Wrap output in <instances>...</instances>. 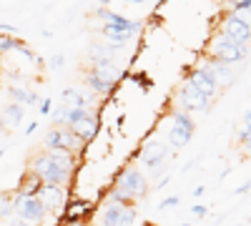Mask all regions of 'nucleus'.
I'll list each match as a JSON object with an SVG mask.
<instances>
[{
	"label": "nucleus",
	"instance_id": "nucleus-1",
	"mask_svg": "<svg viewBox=\"0 0 251 226\" xmlns=\"http://www.w3.org/2000/svg\"><path fill=\"white\" fill-rule=\"evenodd\" d=\"M71 171H73V158H71V151H48L43 156H38L33 161V171L43 183H68L71 178Z\"/></svg>",
	"mask_w": 251,
	"mask_h": 226
},
{
	"label": "nucleus",
	"instance_id": "nucleus-2",
	"mask_svg": "<svg viewBox=\"0 0 251 226\" xmlns=\"http://www.w3.org/2000/svg\"><path fill=\"white\" fill-rule=\"evenodd\" d=\"M98 15L106 20V25H103V35L113 43H126L128 38H133L138 30H141V23H133V20H126L121 18L118 13H111L106 8H100Z\"/></svg>",
	"mask_w": 251,
	"mask_h": 226
},
{
	"label": "nucleus",
	"instance_id": "nucleus-3",
	"mask_svg": "<svg viewBox=\"0 0 251 226\" xmlns=\"http://www.w3.org/2000/svg\"><path fill=\"white\" fill-rule=\"evenodd\" d=\"M211 53H214V58L219 60V63H239V60L246 55V46L241 48V43H234L231 38H226L224 33L211 43Z\"/></svg>",
	"mask_w": 251,
	"mask_h": 226
},
{
	"label": "nucleus",
	"instance_id": "nucleus-4",
	"mask_svg": "<svg viewBox=\"0 0 251 226\" xmlns=\"http://www.w3.org/2000/svg\"><path fill=\"white\" fill-rule=\"evenodd\" d=\"M13 203H15V214L20 219H25L30 224H38V221H43L46 219V209H43V203L38 201V196H20L15 194L13 196Z\"/></svg>",
	"mask_w": 251,
	"mask_h": 226
},
{
	"label": "nucleus",
	"instance_id": "nucleus-5",
	"mask_svg": "<svg viewBox=\"0 0 251 226\" xmlns=\"http://www.w3.org/2000/svg\"><path fill=\"white\" fill-rule=\"evenodd\" d=\"M38 201L43 203L46 211H63V201H66V191L60 189V183H40L35 191Z\"/></svg>",
	"mask_w": 251,
	"mask_h": 226
},
{
	"label": "nucleus",
	"instance_id": "nucleus-6",
	"mask_svg": "<svg viewBox=\"0 0 251 226\" xmlns=\"http://www.w3.org/2000/svg\"><path fill=\"white\" fill-rule=\"evenodd\" d=\"M191 136H194V121L188 118L186 113L176 111L174 113V128H171V136H169L171 146L174 149H183L186 143L191 141Z\"/></svg>",
	"mask_w": 251,
	"mask_h": 226
},
{
	"label": "nucleus",
	"instance_id": "nucleus-7",
	"mask_svg": "<svg viewBox=\"0 0 251 226\" xmlns=\"http://www.w3.org/2000/svg\"><path fill=\"white\" fill-rule=\"evenodd\" d=\"M80 143L83 141L73 133V128H53L46 136V149H50V151H55V149H60V151H75Z\"/></svg>",
	"mask_w": 251,
	"mask_h": 226
},
{
	"label": "nucleus",
	"instance_id": "nucleus-8",
	"mask_svg": "<svg viewBox=\"0 0 251 226\" xmlns=\"http://www.w3.org/2000/svg\"><path fill=\"white\" fill-rule=\"evenodd\" d=\"M221 33H224L226 38H231L234 43H241V46H246V48H249L251 23H249V20H241V18H236V15L231 13V15H228V18L224 20V25H221Z\"/></svg>",
	"mask_w": 251,
	"mask_h": 226
},
{
	"label": "nucleus",
	"instance_id": "nucleus-9",
	"mask_svg": "<svg viewBox=\"0 0 251 226\" xmlns=\"http://www.w3.org/2000/svg\"><path fill=\"white\" fill-rule=\"evenodd\" d=\"M118 191L126 194L128 199H138V196L146 194V178L136 169H126L118 178Z\"/></svg>",
	"mask_w": 251,
	"mask_h": 226
},
{
	"label": "nucleus",
	"instance_id": "nucleus-10",
	"mask_svg": "<svg viewBox=\"0 0 251 226\" xmlns=\"http://www.w3.org/2000/svg\"><path fill=\"white\" fill-rule=\"evenodd\" d=\"M181 106L186 111H208V103H211V98L203 96L201 91H196L191 83H188L186 88H181Z\"/></svg>",
	"mask_w": 251,
	"mask_h": 226
},
{
	"label": "nucleus",
	"instance_id": "nucleus-11",
	"mask_svg": "<svg viewBox=\"0 0 251 226\" xmlns=\"http://www.w3.org/2000/svg\"><path fill=\"white\" fill-rule=\"evenodd\" d=\"M188 83H191L196 91H201L203 96H208V98H214L216 96V80L208 75L203 68H196V71H191V75H188Z\"/></svg>",
	"mask_w": 251,
	"mask_h": 226
},
{
	"label": "nucleus",
	"instance_id": "nucleus-12",
	"mask_svg": "<svg viewBox=\"0 0 251 226\" xmlns=\"http://www.w3.org/2000/svg\"><path fill=\"white\" fill-rule=\"evenodd\" d=\"M163 158H166V149L161 143H149V146L141 151V163H146V166H151V169H158L163 163Z\"/></svg>",
	"mask_w": 251,
	"mask_h": 226
},
{
	"label": "nucleus",
	"instance_id": "nucleus-13",
	"mask_svg": "<svg viewBox=\"0 0 251 226\" xmlns=\"http://www.w3.org/2000/svg\"><path fill=\"white\" fill-rule=\"evenodd\" d=\"M96 128H98V121H96V116H86L83 121H78L75 126H73V133L80 138V141H91L93 136H96Z\"/></svg>",
	"mask_w": 251,
	"mask_h": 226
},
{
	"label": "nucleus",
	"instance_id": "nucleus-14",
	"mask_svg": "<svg viewBox=\"0 0 251 226\" xmlns=\"http://www.w3.org/2000/svg\"><path fill=\"white\" fill-rule=\"evenodd\" d=\"M23 106L20 103H13V106H8V108H3L0 111V121H3V126L5 128H15L20 121H23Z\"/></svg>",
	"mask_w": 251,
	"mask_h": 226
},
{
	"label": "nucleus",
	"instance_id": "nucleus-15",
	"mask_svg": "<svg viewBox=\"0 0 251 226\" xmlns=\"http://www.w3.org/2000/svg\"><path fill=\"white\" fill-rule=\"evenodd\" d=\"M88 86H91L96 93H100V96H108V93L113 91V78L103 75V73H91V78H88Z\"/></svg>",
	"mask_w": 251,
	"mask_h": 226
},
{
	"label": "nucleus",
	"instance_id": "nucleus-16",
	"mask_svg": "<svg viewBox=\"0 0 251 226\" xmlns=\"http://www.w3.org/2000/svg\"><path fill=\"white\" fill-rule=\"evenodd\" d=\"M121 209H123V203H108L106 209H103V214H100V226H118V221H121Z\"/></svg>",
	"mask_w": 251,
	"mask_h": 226
},
{
	"label": "nucleus",
	"instance_id": "nucleus-17",
	"mask_svg": "<svg viewBox=\"0 0 251 226\" xmlns=\"http://www.w3.org/2000/svg\"><path fill=\"white\" fill-rule=\"evenodd\" d=\"M60 100H63V106H80V108H86V98H83V93L75 91V88H66L60 93Z\"/></svg>",
	"mask_w": 251,
	"mask_h": 226
},
{
	"label": "nucleus",
	"instance_id": "nucleus-18",
	"mask_svg": "<svg viewBox=\"0 0 251 226\" xmlns=\"http://www.w3.org/2000/svg\"><path fill=\"white\" fill-rule=\"evenodd\" d=\"M88 211H91V201H73L71 206H68V211H66V219L68 221H75L80 216H86Z\"/></svg>",
	"mask_w": 251,
	"mask_h": 226
},
{
	"label": "nucleus",
	"instance_id": "nucleus-19",
	"mask_svg": "<svg viewBox=\"0 0 251 226\" xmlns=\"http://www.w3.org/2000/svg\"><path fill=\"white\" fill-rule=\"evenodd\" d=\"M40 183H43V181H40L35 174H30L23 183H20V196H35V191H38V186H40Z\"/></svg>",
	"mask_w": 251,
	"mask_h": 226
},
{
	"label": "nucleus",
	"instance_id": "nucleus-20",
	"mask_svg": "<svg viewBox=\"0 0 251 226\" xmlns=\"http://www.w3.org/2000/svg\"><path fill=\"white\" fill-rule=\"evenodd\" d=\"M10 96L18 100L20 106H28V103H35V96L33 93H25L23 88H18V86H10Z\"/></svg>",
	"mask_w": 251,
	"mask_h": 226
},
{
	"label": "nucleus",
	"instance_id": "nucleus-21",
	"mask_svg": "<svg viewBox=\"0 0 251 226\" xmlns=\"http://www.w3.org/2000/svg\"><path fill=\"white\" fill-rule=\"evenodd\" d=\"M13 211H15V203H13V199H8V196H0V219H10V216H13Z\"/></svg>",
	"mask_w": 251,
	"mask_h": 226
},
{
	"label": "nucleus",
	"instance_id": "nucleus-22",
	"mask_svg": "<svg viewBox=\"0 0 251 226\" xmlns=\"http://www.w3.org/2000/svg\"><path fill=\"white\" fill-rule=\"evenodd\" d=\"M191 214H194V216H196V219H203V216H206V214H208V209H206V206H203V203H196V206H194V209H191Z\"/></svg>",
	"mask_w": 251,
	"mask_h": 226
},
{
	"label": "nucleus",
	"instance_id": "nucleus-23",
	"mask_svg": "<svg viewBox=\"0 0 251 226\" xmlns=\"http://www.w3.org/2000/svg\"><path fill=\"white\" fill-rule=\"evenodd\" d=\"M8 226H30V221H25V219H20V216H10Z\"/></svg>",
	"mask_w": 251,
	"mask_h": 226
},
{
	"label": "nucleus",
	"instance_id": "nucleus-24",
	"mask_svg": "<svg viewBox=\"0 0 251 226\" xmlns=\"http://www.w3.org/2000/svg\"><path fill=\"white\" fill-rule=\"evenodd\" d=\"M63 63H66V58H63V55H53V58H50V68H58V66H63Z\"/></svg>",
	"mask_w": 251,
	"mask_h": 226
},
{
	"label": "nucleus",
	"instance_id": "nucleus-25",
	"mask_svg": "<svg viewBox=\"0 0 251 226\" xmlns=\"http://www.w3.org/2000/svg\"><path fill=\"white\" fill-rule=\"evenodd\" d=\"M174 203H178V199H176V196H171V199L161 201V209H166V206H174Z\"/></svg>",
	"mask_w": 251,
	"mask_h": 226
},
{
	"label": "nucleus",
	"instance_id": "nucleus-26",
	"mask_svg": "<svg viewBox=\"0 0 251 226\" xmlns=\"http://www.w3.org/2000/svg\"><path fill=\"white\" fill-rule=\"evenodd\" d=\"M48 111H50V98H46L43 106H40V113H48Z\"/></svg>",
	"mask_w": 251,
	"mask_h": 226
},
{
	"label": "nucleus",
	"instance_id": "nucleus-27",
	"mask_svg": "<svg viewBox=\"0 0 251 226\" xmlns=\"http://www.w3.org/2000/svg\"><path fill=\"white\" fill-rule=\"evenodd\" d=\"M203 191H206V189H203V186H196V189H194V196H201V194H203Z\"/></svg>",
	"mask_w": 251,
	"mask_h": 226
},
{
	"label": "nucleus",
	"instance_id": "nucleus-28",
	"mask_svg": "<svg viewBox=\"0 0 251 226\" xmlns=\"http://www.w3.org/2000/svg\"><path fill=\"white\" fill-rule=\"evenodd\" d=\"M68 226H86V224H80V219H75V221H68Z\"/></svg>",
	"mask_w": 251,
	"mask_h": 226
},
{
	"label": "nucleus",
	"instance_id": "nucleus-29",
	"mask_svg": "<svg viewBox=\"0 0 251 226\" xmlns=\"http://www.w3.org/2000/svg\"><path fill=\"white\" fill-rule=\"evenodd\" d=\"M3 131H5V126H3V121H0V136H3Z\"/></svg>",
	"mask_w": 251,
	"mask_h": 226
},
{
	"label": "nucleus",
	"instance_id": "nucleus-30",
	"mask_svg": "<svg viewBox=\"0 0 251 226\" xmlns=\"http://www.w3.org/2000/svg\"><path fill=\"white\" fill-rule=\"evenodd\" d=\"M128 3H143V0H128Z\"/></svg>",
	"mask_w": 251,
	"mask_h": 226
},
{
	"label": "nucleus",
	"instance_id": "nucleus-31",
	"mask_svg": "<svg viewBox=\"0 0 251 226\" xmlns=\"http://www.w3.org/2000/svg\"><path fill=\"white\" fill-rule=\"evenodd\" d=\"M3 153H5V151H3V149H0V158H3Z\"/></svg>",
	"mask_w": 251,
	"mask_h": 226
},
{
	"label": "nucleus",
	"instance_id": "nucleus-32",
	"mask_svg": "<svg viewBox=\"0 0 251 226\" xmlns=\"http://www.w3.org/2000/svg\"><path fill=\"white\" fill-rule=\"evenodd\" d=\"M183 226H191V224H183Z\"/></svg>",
	"mask_w": 251,
	"mask_h": 226
}]
</instances>
